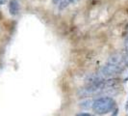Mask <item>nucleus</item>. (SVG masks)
Segmentation results:
<instances>
[{
	"label": "nucleus",
	"instance_id": "nucleus-9",
	"mask_svg": "<svg viewBox=\"0 0 128 116\" xmlns=\"http://www.w3.org/2000/svg\"><path fill=\"white\" fill-rule=\"evenodd\" d=\"M76 0H70V2H75Z\"/></svg>",
	"mask_w": 128,
	"mask_h": 116
},
{
	"label": "nucleus",
	"instance_id": "nucleus-10",
	"mask_svg": "<svg viewBox=\"0 0 128 116\" xmlns=\"http://www.w3.org/2000/svg\"><path fill=\"white\" fill-rule=\"evenodd\" d=\"M127 79H128V77H127V78H126V79H125V80H127Z\"/></svg>",
	"mask_w": 128,
	"mask_h": 116
},
{
	"label": "nucleus",
	"instance_id": "nucleus-8",
	"mask_svg": "<svg viewBox=\"0 0 128 116\" xmlns=\"http://www.w3.org/2000/svg\"><path fill=\"white\" fill-rule=\"evenodd\" d=\"M116 114H118V109H116V110H115V113H114V114H113L112 116H116Z\"/></svg>",
	"mask_w": 128,
	"mask_h": 116
},
{
	"label": "nucleus",
	"instance_id": "nucleus-3",
	"mask_svg": "<svg viewBox=\"0 0 128 116\" xmlns=\"http://www.w3.org/2000/svg\"><path fill=\"white\" fill-rule=\"evenodd\" d=\"M9 11L13 16H16L19 12V4L16 0H10L9 3Z\"/></svg>",
	"mask_w": 128,
	"mask_h": 116
},
{
	"label": "nucleus",
	"instance_id": "nucleus-7",
	"mask_svg": "<svg viewBox=\"0 0 128 116\" xmlns=\"http://www.w3.org/2000/svg\"><path fill=\"white\" fill-rule=\"evenodd\" d=\"M125 59H126V62H128V47H127V51H126V56H125Z\"/></svg>",
	"mask_w": 128,
	"mask_h": 116
},
{
	"label": "nucleus",
	"instance_id": "nucleus-2",
	"mask_svg": "<svg viewBox=\"0 0 128 116\" xmlns=\"http://www.w3.org/2000/svg\"><path fill=\"white\" fill-rule=\"evenodd\" d=\"M125 64L123 63H113V62H108V64L104 66L101 69V75L104 77H112L116 74L120 73L124 69Z\"/></svg>",
	"mask_w": 128,
	"mask_h": 116
},
{
	"label": "nucleus",
	"instance_id": "nucleus-6",
	"mask_svg": "<svg viewBox=\"0 0 128 116\" xmlns=\"http://www.w3.org/2000/svg\"><path fill=\"white\" fill-rule=\"evenodd\" d=\"M125 45H126V47H128V36L127 38L125 39Z\"/></svg>",
	"mask_w": 128,
	"mask_h": 116
},
{
	"label": "nucleus",
	"instance_id": "nucleus-5",
	"mask_svg": "<svg viewBox=\"0 0 128 116\" xmlns=\"http://www.w3.org/2000/svg\"><path fill=\"white\" fill-rule=\"evenodd\" d=\"M8 0H0V5H3V4H6Z\"/></svg>",
	"mask_w": 128,
	"mask_h": 116
},
{
	"label": "nucleus",
	"instance_id": "nucleus-4",
	"mask_svg": "<svg viewBox=\"0 0 128 116\" xmlns=\"http://www.w3.org/2000/svg\"><path fill=\"white\" fill-rule=\"evenodd\" d=\"M76 116H94V115L90 114V113H79V114H77Z\"/></svg>",
	"mask_w": 128,
	"mask_h": 116
},
{
	"label": "nucleus",
	"instance_id": "nucleus-1",
	"mask_svg": "<svg viewBox=\"0 0 128 116\" xmlns=\"http://www.w3.org/2000/svg\"><path fill=\"white\" fill-rule=\"evenodd\" d=\"M116 102L110 97H102L92 103V109L97 114H106L115 107Z\"/></svg>",
	"mask_w": 128,
	"mask_h": 116
}]
</instances>
